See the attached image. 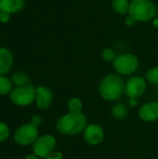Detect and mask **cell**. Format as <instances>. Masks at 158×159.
<instances>
[{
    "mask_svg": "<svg viewBox=\"0 0 158 159\" xmlns=\"http://www.w3.org/2000/svg\"><path fill=\"white\" fill-rule=\"evenodd\" d=\"M153 25H154V27H156V28H157L158 29V18H155L154 20H153Z\"/></svg>",
    "mask_w": 158,
    "mask_h": 159,
    "instance_id": "cell-28",
    "label": "cell"
},
{
    "mask_svg": "<svg viewBox=\"0 0 158 159\" xmlns=\"http://www.w3.org/2000/svg\"><path fill=\"white\" fill-rule=\"evenodd\" d=\"M129 0H113L112 1V7L115 12L119 15L125 16L129 14Z\"/></svg>",
    "mask_w": 158,
    "mask_h": 159,
    "instance_id": "cell-15",
    "label": "cell"
},
{
    "mask_svg": "<svg viewBox=\"0 0 158 159\" xmlns=\"http://www.w3.org/2000/svg\"><path fill=\"white\" fill-rule=\"evenodd\" d=\"M38 137V127L31 122L21 125L14 132V141L20 146L33 145Z\"/></svg>",
    "mask_w": 158,
    "mask_h": 159,
    "instance_id": "cell-5",
    "label": "cell"
},
{
    "mask_svg": "<svg viewBox=\"0 0 158 159\" xmlns=\"http://www.w3.org/2000/svg\"><path fill=\"white\" fill-rule=\"evenodd\" d=\"M128 104H129V107L130 108H136L139 105V100L135 98H129Z\"/></svg>",
    "mask_w": 158,
    "mask_h": 159,
    "instance_id": "cell-26",
    "label": "cell"
},
{
    "mask_svg": "<svg viewBox=\"0 0 158 159\" xmlns=\"http://www.w3.org/2000/svg\"><path fill=\"white\" fill-rule=\"evenodd\" d=\"M11 82L16 87H21L30 84V77L24 72H16L11 77Z\"/></svg>",
    "mask_w": 158,
    "mask_h": 159,
    "instance_id": "cell-16",
    "label": "cell"
},
{
    "mask_svg": "<svg viewBox=\"0 0 158 159\" xmlns=\"http://www.w3.org/2000/svg\"><path fill=\"white\" fill-rule=\"evenodd\" d=\"M12 82L5 75H0V96L10 94L12 91Z\"/></svg>",
    "mask_w": 158,
    "mask_h": 159,
    "instance_id": "cell-18",
    "label": "cell"
},
{
    "mask_svg": "<svg viewBox=\"0 0 158 159\" xmlns=\"http://www.w3.org/2000/svg\"><path fill=\"white\" fill-rule=\"evenodd\" d=\"M24 7V0H0V9L8 13H15Z\"/></svg>",
    "mask_w": 158,
    "mask_h": 159,
    "instance_id": "cell-13",
    "label": "cell"
},
{
    "mask_svg": "<svg viewBox=\"0 0 158 159\" xmlns=\"http://www.w3.org/2000/svg\"><path fill=\"white\" fill-rule=\"evenodd\" d=\"M24 159H41V158H40V157H38L37 156H35L34 154H31V155L26 156Z\"/></svg>",
    "mask_w": 158,
    "mask_h": 159,
    "instance_id": "cell-27",
    "label": "cell"
},
{
    "mask_svg": "<svg viewBox=\"0 0 158 159\" xmlns=\"http://www.w3.org/2000/svg\"><path fill=\"white\" fill-rule=\"evenodd\" d=\"M145 79L147 83L153 86H158V65L149 69L145 75Z\"/></svg>",
    "mask_w": 158,
    "mask_h": 159,
    "instance_id": "cell-19",
    "label": "cell"
},
{
    "mask_svg": "<svg viewBox=\"0 0 158 159\" xmlns=\"http://www.w3.org/2000/svg\"><path fill=\"white\" fill-rule=\"evenodd\" d=\"M10 20V13L6 12V11H1L0 13V21L3 23L8 22Z\"/></svg>",
    "mask_w": 158,
    "mask_h": 159,
    "instance_id": "cell-23",
    "label": "cell"
},
{
    "mask_svg": "<svg viewBox=\"0 0 158 159\" xmlns=\"http://www.w3.org/2000/svg\"><path fill=\"white\" fill-rule=\"evenodd\" d=\"M88 118L82 113L68 112L61 116L57 123L56 129L59 133L64 136H75L83 133L88 125Z\"/></svg>",
    "mask_w": 158,
    "mask_h": 159,
    "instance_id": "cell-2",
    "label": "cell"
},
{
    "mask_svg": "<svg viewBox=\"0 0 158 159\" xmlns=\"http://www.w3.org/2000/svg\"><path fill=\"white\" fill-rule=\"evenodd\" d=\"M9 135H10V129L6 123L0 121V143L7 141Z\"/></svg>",
    "mask_w": 158,
    "mask_h": 159,
    "instance_id": "cell-21",
    "label": "cell"
},
{
    "mask_svg": "<svg viewBox=\"0 0 158 159\" xmlns=\"http://www.w3.org/2000/svg\"><path fill=\"white\" fill-rule=\"evenodd\" d=\"M67 108L71 113H82L84 103L79 97H72L67 102Z\"/></svg>",
    "mask_w": 158,
    "mask_h": 159,
    "instance_id": "cell-17",
    "label": "cell"
},
{
    "mask_svg": "<svg viewBox=\"0 0 158 159\" xmlns=\"http://www.w3.org/2000/svg\"><path fill=\"white\" fill-rule=\"evenodd\" d=\"M125 84L123 77L118 74H108L100 81L99 94L106 102H116L125 94Z\"/></svg>",
    "mask_w": 158,
    "mask_h": 159,
    "instance_id": "cell-1",
    "label": "cell"
},
{
    "mask_svg": "<svg viewBox=\"0 0 158 159\" xmlns=\"http://www.w3.org/2000/svg\"><path fill=\"white\" fill-rule=\"evenodd\" d=\"M57 145L56 138L51 134H43L39 136L33 143L32 148L35 156L41 159H45L51 152H53Z\"/></svg>",
    "mask_w": 158,
    "mask_h": 159,
    "instance_id": "cell-7",
    "label": "cell"
},
{
    "mask_svg": "<svg viewBox=\"0 0 158 159\" xmlns=\"http://www.w3.org/2000/svg\"><path fill=\"white\" fill-rule=\"evenodd\" d=\"M1 11H2V10H1V9H0V13H1Z\"/></svg>",
    "mask_w": 158,
    "mask_h": 159,
    "instance_id": "cell-29",
    "label": "cell"
},
{
    "mask_svg": "<svg viewBox=\"0 0 158 159\" xmlns=\"http://www.w3.org/2000/svg\"><path fill=\"white\" fill-rule=\"evenodd\" d=\"M42 121H43V119H42V117L39 115H34L32 117V119H31V123H33L34 125H35L37 127L42 124Z\"/></svg>",
    "mask_w": 158,
    "mask_h": 159,
    "instance_id": "cell-24",
    "label": "cell"
},
{
    "mask_svg": "<svg viewBox=\"0 0 158 159\" xmlns=\"http://www.w3.org/2000/svg\"><path fill=\"white\" fill-rule=\"evenodd\" d=\"M45 159H64V157H63V155H62V153L61 151L54 150Z\"/></svg>",
    "mask_w": 158,
    "mask_h": 159,
    "instance_id": "cell-22",
    "label": "cell"
},
{
    "mask_svg": "<svg viewBox=\"0 0 158 159\" xmlns=\"http://www.w3.org/2000/svg\"><path fill=\"white\" fill-rule=\"evenodd\" d=\"M53 102V93L50 89L46 86H38L35 88V100L34 102L38 109H48Z\"/></svg>",
    "mask_w": 158,
    "mask_h": 159,
    "instance_id": "cell-11",
    "label": "cell"
},
{
    "mask_svg": "<svg viewBox=\"0 0 158 159\" xmlns=\"http://www.w3.org/2000/svg\"><path fill=\"white\" fill-rule=\"evenodd\" d=\"M139 118L145 123H154L158 120V102L152 101L142 104L138 110Z\"/></svg>",
    "mask_w": 158,
    "mask_h": 159,
    "instance_id": "cell-10",
    "label": "cell"
},
{
    "mask_svg": "<svg viewBox=\"0 0 158 159\" xmlns=\"http://www.w3.org/2000/svg\"><path fill=\"white\" fill-rule=\"evenodd\" d=\"M115 57H116V54L113 48H103L102 51V58L103 61L107 62H113Z\"/></svg>",
    "mask_w": 158,
    "mask_h": 159,
    "instance_id": "cell-20",
    "label": "cell"
},
{
    "mask_svg": "<svg viewBox=\"0 0 158 159\" xmlns=\"http://www.w3.org/2000/svg\"><path fill=\"white\" fill-rule=\"evenodd\" d=\"M111 114L115 119L123 120L129 115V107L127 104H125L123 102H117L112 107Z\"/></svg>",
    "mask_w": 158,
    "mask_h": 159,
    "instance_id": "cell-14",
    "label": "cell"
},
{
    "mask_svg": "<svg viewBox=\"0 0 158 159\" xmlns=\"http://www.w3.org/2000/svg\"><path fill=\"white\" fill-rule=\"evenodd\" d=\"M136 20L131 17V16H129V15H128V17L126 18V20H125V24L128 26V27H133L135 24H136Z\"/></svg>",
    "mask_w": 158,
    "mask_h": 159,
    "instance_id": "cell-25",
    "label": "cell"
},
{
    "mask_svg": "<svg viewBox=\"0 0 158 159\" xmlns=\"http://www.w3.org/2000/svg\"><path fill=\"white\" fill-rule=\"evenodd\" d=\"M105 137V132L103 128L97 123L88 124L83 131L84 141L90 146L100 145Z\"/></svg>",
    "mask_w": 158,
    "mask_h": 159,
    "instance_id": "cell-9",
    "label": "cell"
},
{
    "mask_svg": "<svg viewBox=\"0 0 158 159\" xmlns=\"http://www.w3.org/2000/svg\"><path fill=\"white\" fill-rule=\"evenodd\" d=\"M147 89V81L141 75L130 76L125 84V95L128 98L139 99L143 96Z\"/></svg>",
    "mask_w": 158,
    "mask_h": 159,
    "instance_id": "cell-8",
    "label": "cell"
},
{
    "mask_svg": "<svg viewBox=\"0 0 158 159\" xmlns=\"http://www.w3.org/2000/svg\"><path fill=\"white\" fill-rule=\"evenodd\" d=\"M10 101L18 106H28L35 100V88L31 85L16 87L9 94Z\"/></svg>",
    "mask_w": 158,
    "mask_h": 159,
    "instance_id": "cell-6",
    "label": "cell"
},
{
    "mask_svg": "<svg viewBox=\"0 0 158 159\" xmlns=\"http://www.w3.org/2000/svg\"><path fill=\"white\" fill-rule=\"evenodd\" d=\"M13 66L12 53L5 48H0V75L7 74Z\"/></svg>",
    "mask_w": 158,
    "mask_h": 159,
    "instance_id": "cell-12",
    "label": "cell"
},
{
    "mask_svg": "<svg viewBox=\"0 0 158 159\" xmlns=\"http://www.w3.org/2000/svg\"><path fill=\"white\" fill-rule=\"evenodd\" d=\"M140 61L138 57L133 53H122L116 55L113 61V67L116 74L121 76L131 75L139 68Z\"/></svg>",
    "mask_w": 158,
    "mask_h": 159,
    "instance_id": "cell-4",
    "label": "cell"
},
{
    "mask_svg": "<svg viewBox=\"0 0 158 159\" xmlns=\"http://www.w3.org/2000/svg\"><path fill=\"white\" fill-rule=\"evenodd\" d=\"M157 12L156 5L151 0H131L129 4V15L136 21L153 20Z\"/></svg>",
    "mask_w": 158,
    "mask_h": 159,
    "instance_id": "cell-3",
    "label": "cell"
}]
</instances>
